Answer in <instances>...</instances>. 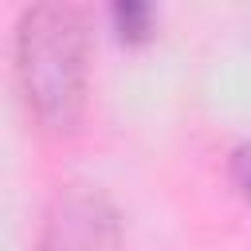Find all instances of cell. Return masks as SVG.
Here are the masks:
<instances>
[{"label":"cell","mask_w":251,"mask_h":251,"mask_svg":"<svg viewBox=\"0 0 251 251\" xmlns=\"http://www.w3.org/2000/svg\"><path fill=\"white\" fill-rule=\"evenodd\" d=\"M16 78L43 133L67 137L78 129L90 86V24L75 0H39L20 16Z\"/></svg>","instance_id":"6da1fadb"},{"label":"cell","mask_w":251,"mask_h":251,"mask_svg":"<svg viewBox=\"0 0 251 251\" xmlns=\"http://www.w3.org/2000/svg\"><path fill=\"white\" fill-rule=\"evenodd\" d=\"M35 251H122V224L106 192L67 184L43 212Z\"/></svg>","instance_id":"7a4b0ae2"},{"label":"cell","mask_w":251,"mask_h":251,"mask_svg":"<svg viewBox=\"0 0 251 251\" xmlns=\"http://www.w3.org/2000/svg\"><path fill=\"white\" fill-rule=\"evenodd\" d=\"M110 16L118 27V39L129 47L149 43L153 35V0H110Z\"/></svg>","instance_id":"3957f363"},{"label":"cell","mask_w":251,"mask_h":251,"mask_svg":"<svg viewBox=\"0 0 251 251\" xmlns=\"http://www.w3.org/2000/svg\"><path fill=\"white\" fill-rule=\"evenodd\" d=\"M231 180H235L239 196L251 204V141H247V145H239V149L231 153Z\"/></svg>","instance_id":"277c9868"}]
</instances>
